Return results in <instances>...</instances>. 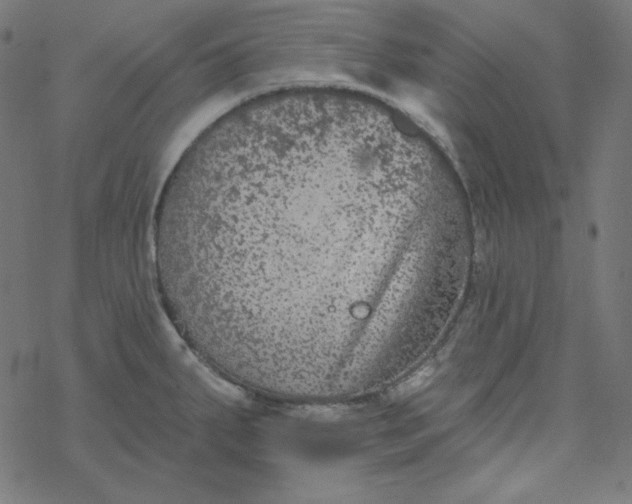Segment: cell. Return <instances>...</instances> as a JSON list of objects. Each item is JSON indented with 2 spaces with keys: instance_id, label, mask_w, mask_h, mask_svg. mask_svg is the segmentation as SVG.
<instances>
[{
  "instance_id": "cell-1",
  "label": "cell",
  "mask_w": 632,
  "mask_h": 504,
  "mask_svg": "<svg viewBox=\"0 0 632 504\" xmlns=\"http://www.w3.org/2000/svg\"><path fill=\"white\" fill-rule=\"evenodd\" d=\"M392 158L377 119L323 95L246 101L187 150L172 249L185 275L235 298L355 285Z\"/></svg>"
},
{
  "instance_id": "cell-2",
  "label": "cell",
  "mask_w": 632,
  "mask_h": 504,
  "mask_svg": "<svg viewBox=\"0 0 632 504\" xmlns=\"http://www.w3.org/2000/svg\"><path fill=\"white\" fill-rule=\"evenodd\" d=\"M432 370L430 368L423 369L400 383L392 391V397H406L424 386L430 379Z\"/></svg>"
}]
</instances>
